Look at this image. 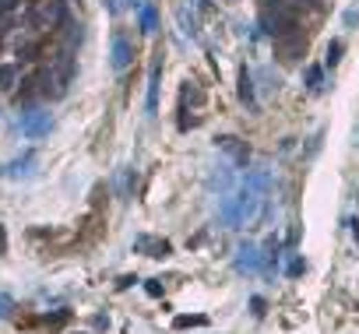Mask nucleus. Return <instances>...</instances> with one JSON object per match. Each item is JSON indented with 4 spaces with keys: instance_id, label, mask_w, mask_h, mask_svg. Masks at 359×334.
Masks as SVG:
<instances>
[{
    "instance_id": "13",
    "label": "nucleus",
    "mask_w": 359,
    "mask_h": 334,
    "mask_svg": "<svg viewBox=\"0 0 359 334\" xmlns=\"http://www.w3.org/2000/svg\"><path fill=\"white\" fill-rule=\"evenodd\" d=\"M18 81V64H0V92H11Z\"/></svg>"
},
{
    "instance_id": "18",
    "label": "nucleus",
    "mask_w": 359,
    "mask_h": 334,
    "mask_svg": "<svg viewBox=\"0 0 359 334\" xmlns=\"http://www.w3.org/2000/svg\"><path fill=\"white\" fill-rule=\"evenodd\" d=\"M14 8H18V0H0V18H8Z\"/></svg>"
},
{
    "instance_id": "17",
    "label": "nucleus",
    "mask_w": 359,
    "mask_h": 334,
    "mask_svg": "<svg viewBox=\"0 0 359 334\" xmlns=\"http://www.w3.org/2000/svg\"><path fill=\"white\" fill-rule=\"evenodd\" d=\"M204 324H208L204 317H176L173 320V327H204Z\"/></svg>"
},
{
    "instance_id": "15",
    "label": "nucleus",
    "mask_w": 359,
    "mask_h": 334,
    "mask_svg": "<svg viewBox=\"0 0 359 334\" xmlns=\"http://www.w3.org/2000/svg\"><path fill=\"white\" fill-rule=\"evenodd\" d=\"M342 53H345V46H342V39H331V43H327V67H338V60H342Z\"/></svg>"
},
{
    "instance_id": "6",
    "label": "nucleus",
    "mask_w": 359,
    "mask_h": 334,
    "mask_svg": "<svg viewBox=\"0 0 359 334\" xmlns=\"http://www.w3.org/2000/svg\"><path fill=\"white\" fill-rule=\"evenodd\" d=\"M159 78H162V49L152 60V71H148V113L159 109Z\"/></svg>"
},
{
    "instance_id": "8",
    "label": "nucleus",
    "mask_w": 359,
    "mask_h": 334,
    "mask_svg": "<svg viewBox=\"0 0 359 334\" xmlns=\"http://www.w3.org/2000/svg\"><path fill=\"white\" fill-rule=\"evenodd\" d=\"M219 148H222V151H229V155L236 159V166H247V159H250L247 144H239L236 137H219Z\"/></svg>"
},
{
    "instance_id": "10",
    "label": "nucleus",
    "mask_w": 359,
    "mask_h": 334,
    "mask_svg": "<svg viewBox=\"0 0 359 334\" xmlns=\"http://www.w3.org/2000/svg\"><path fill=\"white\" fill-rule=\"evenodd\" d=\"M138 21H141V32H148V36H152L155 28H159V11H155V4H141V11H138Z\"/></svg>"
},
{
    "instance_id": "14",
    "label": "nucleus",
    "mask_w": 359,
    "mask_h": 334,
    "mask_svg": "<svg viewBox=\"0 0 359 334\" xmlns=\"http://www.w3.org/2000/svg\"><path fill=\"white\" fill-rule=\"evenodd\" d=\"M138 247H148V250H152L148 257H166V254H169V243H166V239L159 243V239H148V236H141V239H138Z\"/></svg>"
},
{
    "instance_id": "23",
    "label": "nucleus",
    "mask_w": 359,
    "mask_h": 334,
    "mask_svg": "<svg viewBox=\"0 0 359 334\" xmlns=\"http://www.w3.org/2000/svg\"><path fill=\"white\" fill-rule=\"evenodd\" d=\"M116 4H120V8H134V4H138V0H116Z\"/></svg>"
},
{
    "instance_id": "9",
    "label": "nucleus",
    "mask_w": 359,
    "mask_h": 334,
    "mask_svg": "<svg viewBox=\"0 0 359 334\" xmlns=\"http://www.w3.org/2000/svg\"><path fill=\"white\" fill-rule=\"evenodd\" d=\"M32 166H36V151H25L21 159H14V162L8 166V176H11V179H21V176L32 172Z\"/></svg>"
},
{
    "instance_id": "5",
    "label": "nucleus",
    "mask_w": 359,
    "mask_h": 334,
    "mask_svg": "<svg viewBox=\"0 0 359 334\" xmlns=\"http://www.w3.org/2000/svg\"><path fill=\"white\" fill-rule=\"evenodd\" d=\"M275 49H279V56H282V60H299V56L307 53V39L299 36V32H292V36L275 39Z\"/></svg>"
},
{
    "instance_id": "21",
    "label": "nucleus",
    "mask_w": 359,
    "mask_h": 334,
    "mask_svg": "<svg viewBox=\"0 0 359 334\" xmlns=\"http://www.w3.org/2000/svg\"><path fill=\"white\" fill-rule=\"evenodd\" d=\"M144 289H148V296H162V285H159V282H148Z\"/></svg>"
},
{
    "instance_id": "2",
    "label": "nucleus",
    "mask_w": 359,
    "mask_h": 334,
    "mask_svg": "<svg viewBox=\"0 0 359 334\" xmlns=\"http://www.w3.org/2000/svg\"><path fill=\"white\" fill-rule=\"evenodd\" d=\"M64 18H67L64 0H32V11H28V25L36 32H50V28L64 25Z\"/></svg>"
},
{
    "instance_id": "4",
    "label": "nucleus",
    "mask_w": 359,
    "mask_h": 334,
    "mask_svg": "<svg viewBox=\"0 0 359 334\" xmlns=\"http://www.w3.org/2000/svg\"><path fill=\"white\" fill-rule=\"evenodd\" d=\"M50 124H53V120H50V113H43V109H25L21 113V134L25 137H43V134H50Z\"/></svg>"
},
{
    "instance_id": "11",
    "label": "nucleus",
    "mask_w": 359,
    "mask_h": 334,
    "mask_svg": "<svg viewBox=\"0 0 359 334\" xmlns=\"http://www.w3.org/2000/svg\"><path fill=\"white\" fill-rule=\"evenodd\" d=\"M36 96H43V92H39V71H36L32 78H25V81H21V92H18V102H32Z\"/></svg>"
},
{
    "instance_id": "7",
    "label": "nucleus",
    "mask_w": 359,
    "mask_h": 334,
    "mask_svg": "<svg viewBox=\"0 0 359 334\" xmlns=\"http://www.w3.org/2000/svg\"><path fill=\"white\" fill-rule=\"evenodd\" d=\"M236 267H239V271H261L264 260H261L257 247H247V243H243V247L236 250Z\"/></svg>"
},
{
    "instance_id": "1",
    "label": "nucleus",
    "mask_w": 359,
    "mask_h": 334,
    "mask_svg": "<svg viewBox=\"0 0 359 334\" xmlns=\"http://www.w3.org/2000/svg\"><path fill=\"white\" fill-rule=\"evenodd\" d=\"M268 194H272V176L268 172H247L243 179H239V190L222 197V208H219L222 222L229 229L257 225L264 219V211H268Z\"/></svg>"
},
{
    "instance_id": "22",
    "label": "nucleus",
    "mask_w": 359,
    "mask_h": 334,
    "mask_svg": "<svg viewBox=\"0 0 359 334\" xmlns=\"http://www.w3.org/2000/svg\"><path fill=\"white\" fill-rule=\"evenodd\" d=\"M8 250V232H4V225H0V254Z\"/></svg>"
},
{
    "instance_id": "24",
    "label": "nucleus",
    "mask_w": 359,
    "mask_h": 334,
    "mask_svg": "<svg viewBox=\"0 0 359 334\" xmlns=\"http://www.w3.org/2000/svg\"><path fill=\"white\" fill-rule=\"evenodd\" d=\"M310 4H314V8H317V4H320V0H310Z\"/></svg>"
},
{
    "instance_id": "19",
    "label": "nucleus",
    "mask_w": 359,
    "mask_h": 334,
    "mask_svg": "<svg viewBox=\"0 0 359 334\" xmlns=\"http://www.w3.org/2000/svg\"><path fill=\"white\" fill-rule=\"evenodd\" d=\"M11 313V296H0V317Z\"/></svg>"
},
{
    "instance_id": "16",
    "label": "nucleus",
    "mask_w": 359,
    "mask_h": 334,
    "mask_svg": "<svg viewBox=\"0 0 359 334\" xmlns=\"http://www.w3.org/2000/svg\"><path fill=\"white\" fill-rule=\"evenodd\" d=\"M303 78H307V88H314V92L324 85V71H320V67H307V74H303Z\"/></svg>"
},
{
    "instance_id": "20",
    "label": "nucleus",
    "mask_w": 359,
    "mask_h": 334,
    "mask_svg": "<svg viewBox=\"0 0 359 334\" xmlns=\"http://www.w3.org/2000/svg\"><path fill=\"white\" fill-rule=\"evenodd\" d=\"M303 267H307L303 260H292V264H289V275H292V278H296V275H303Z\"/></svg>"
},
{
    "instance_id": "3",
    "label": "nucleus",
    "mask_w": 359,
    "mask_h": 334,
    "mask_svg": "<svg viewBox=\"0 0 359 334\" xmlns=\"http://www.w3.org/2000/svg\"><path fill=\"white\" fill-rule=\"evenodd\" d=\"M109 64L113 71H127L134 64V43L124 32H113V46H109Z\"/></svg>"
},
{
    "instance_id": "12",
    "label": "nucleus",
    "mask_w": 359,
    "mask_h": 334,
    "mask_svg": "<svg viewBox=\"0 0 359 334\" xmlns=\"http://www.w3.org/2000/svg\"><path fill=\"white\" fill-rule=\"evenodd\" d=\"M239 99H243L247 106H254L257 99H254V74L243 67V71H239Z\"/></svg>"
}]
</instances>
